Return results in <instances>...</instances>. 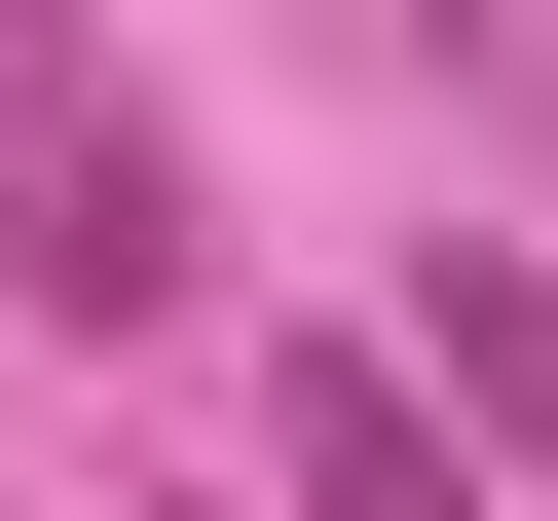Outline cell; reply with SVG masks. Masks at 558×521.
<instances>
[{"mask_svg":"<svg viewBox=\"0 0 558 521\" xmlns=\"http://www.w3.org/2000/svg\"><path fill=\"white\" fill-rule=\"evenodd\" d=\"M410 410L484 447V521H558V260H484V223H410Z\"/></svg>","mask_w":558,"mask_h":521,"instance_id":"2","label":"cell"},{"mask_svg":"<svg viewBox=\"0 0 558 521\" xmlns=\"http://www.w3.org/2000/svg\"><path fill=\"white\" fill-rule=\"evenodd\" d=\"M260 447H299V521H484V447L410 410V336H299V373H260Z\"/></svg>","mask_w":558,"mask_h":521,"instance_id":"3","label":"cell"},{"mask_svg":"<svg viewBox=\"0 0 558 521\" xmlns=\"http://www.w3.org/2000/svg\"><path fill=\"white\" fill-rule=\"evenodd\" d=\"M0 299H38V336H149L186 299V149L75 75V0H0Z\"/></svg>","mask_w":558,"mask_h":521,"instance_id":"1","label":"cell"}]
</instances>
